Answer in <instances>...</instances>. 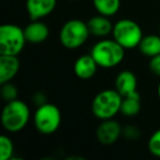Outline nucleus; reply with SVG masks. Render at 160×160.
Returning <instances> with one entry per match:
<instances>
[{
  "instance_id": "a211bd4d",
  "label": "nucleus",
  "mask_w": 160,
  "mask_h": 160,
  "mask_svg": "<svg viewBox=\"0 0 160 160\" xmlns=\"http://www.w3.org/2000/svg\"><path fill=\"white\" fill-rule=\"evenodd\" d=\"M14 153V146L12 139L7 135L0 136V160L12 159Z\"/></svg>"
},
{
  "instance_id": "5701e85b",
  "label": "nucleus",
  "mask_w": 160,
  "mask_h": 160,
  "mask_svg": "<svg viewBox=\"0 0 160 160\" xmlns=\"http://www.w3.org/2000/svg\"><path fill=\"white\" fill-rule=\"evenodd\" d=\"M47 100H46V96H45L44 92H35L33 96V103L34 104H36L38 107H40V105L44 104V103H46Z\"/></svg>"
},
{
  "instance_id": "aec40b11",
  "label": "nucleus",
  "mask_w": 160,
  "mask_h": 160,
  "mask_svg": "<svg viewBox=\"0 0 160 160\" xmlns=\"http://www.w3.org/2000/svg\"><path fill=\"white\" fill-rule=\"evenodd\" d=\"M148 150L152 156L160 158V128L155 131L148 139Z\"/></svg>"
},
{
  "instance_id": "dca6fc26",
  "label": "nucleus",
  "mask_w": 160,
  "mask_h": 160,
  "mask_svg": "<svg viewBox=\"0 0 160 160\" xmlns=\"http://www.w3.org/2000/svg\"><path fill=\"white\" fill-rule=\"evenodd\" d=\"M138 49L142 55L148 58L160 54V34L144 35L138 45Z\"/></svg>"
},
{
  "instance_id": "f8f14e48",
  "label": "nucleus",
  "mask_w": 160,
  "mask_h": 160,
  "mask_svg": "<svg viewBox=\"0 0 160 160\" xmlns=\"http://www.w3.org/2000/svg\"><path fill=\"white\" fill-rule=\"evenodd\" d=\"M24 34L27 42L31 44H41L48 38L49 29L46 23L40 20H34L24 28Z\"/></svg>"
},
{
  "instance_id": "423d86ee",
  "label": "nucleus",
  "mask_w": 160,
  "mask_h": 160,
  "mask_svg": "<svg viewBox=\"0 0 160 160\" xmlns=\"http://www.w3.org/2000/svg\"><path fill=\"white\" fill-rule=\"evenodd\" d=\"M33 123L38 133L52 135L62 124V112L57 105L46 102L38 107L33 115Z\"/></svg>"
},
{
  "instance_id": "f3484780",
  "label": "nucleus",
  "mask_w": 160,
  "mask_h": 160,
  "mask_svg": "<svg viewBox=\"0 0 160 160\" xmlns=\"http://www.w3.org/2000/svg\"><path fill=\"white\" fill-rule=\"evenodd\" d=\"M92 5L99 14L111 18L120 10L121 0H92Z\"/></svg>"
},
{
  "instance_id": "39448f33",
  "label": "nucleus",
  "mask_w": 160,
  "mask_h": 160,
  "mask_svg": "<svg viewBox=\"0 0 160 160\" xmlns=\"http://www.w3.org/2000/svg\"><path fill=\"white\" fill-rule=\"evenodd\" d=\"M25 43L24 29L12 23L0 27V55L18 56L23 51Z\"/></svg>"
},
{
  "instance_id": "6ab92c4d",
  "label": "nucleus",
  "mask_w": 160,
  "mask_h": 160,
  "mask_svg": "<svg viewBox=\"0 0 160 160\" xmlns=\"http://www.w3.org/2000/svg\"><path fill=\"white\" fill-rule=\"evenodd\" d=\"M0 96L2 98L3 101L9 102V101H13L18 99L19 96V90L16 87V85L9 81V82L1 83V88H0Z\"/></svg>"
},
{
  "instance_id": "412c9836",
  "label": "nucleus",
  "mask_w": 160,
  "mask_h": 160,
  "mask_svg": "<svg viewBox=\"0 0 160 160\" xmlns=\"http://www.w3.org/2000/svg\"><path fill=\"white\" fill-rule=\"evenodd\" d=\"M122 136L127 140H137L142 136V131L136 125L127 124L123 127Z\"/></svg>"
},
{
  "instance_id": "ddd939ff",
  "label": "nucleus",
  "mask_w": 160,
  "mask_h": 160,
  "mask_svg": "<svg viewBox=\"0 0 160 160\" xmlns=\"http://www.w3.org/2000/svg\"><path fill=\"white\" fill-rule=\"evenodd\" d=\"M115 89L122 97L137 91V77L135 73L128 69L120 71L115 78Z\"/></svg>"
},
{
  "instance_id": "6e6552de",
  "label": "nucleus",
  "mask_w": 160,
  "mask_h": 160,
  "mask_svg": "<svg viewBox=\"0 0 160 160\" xmlns=\"http://www.w3.org/2000/svg\"><path fill=\"white\" fill-rule=\"evenodd\" d=\"M123 126L114 118L103 120L98 125L96 131V137L103 146H111L115 144L122 136Z\"/></svg>"
},
{
  "instance_id": "4be33fe9",
  "label": "nucleus",
  "mask_w": 160,
  "mask_h": 160,
  "mask_svg": "<svg viewBox=\"0 0 160 160\" xmlns=\"http://www.w3.org/2000/svg\"><path fill=\"white\" fill-rule=\"evenodd\" d=\"M149 69L152 72V75L160 77V54L153 56L149 59Z\"/></svg>"
},
{
  "instance_id": "2eb2a0df",
  "label": "nucleus",
  "mask_w": 160,
  "mask_h": 160,
  "mask_svg": "<svg viewBox=\"0 0 160 160\" xmlns=\"http://www.w3.org/2000/svg\"><path fill=\"white\" fill-rule=\"evenodd\" d=\"M142 110V98L138 91H135L128 96L123 97L121 113L126 118H135Z\"/></svg>"
},
{
  "instance_id": "1a4fd4ad",
  "label": "nucleus",
  "mask_w": 160,
  "mask_h": 160,
  "mask_svg": "<svg viewBox=\"0 0 160 160\" xmlns=\"http://www.w3.org/2000/svg\"><path fill=\"white\" fill-rule=\"evenodd\" d=\"M57 0H27L25 9L31 21L41 20L53 13Z\"/></svg>"
},
{
  "instance_id": "9d476101",
  "label": "nucleus",
  "mask_w": 160,
  "mask_h": 160,
  "mask_svg": "<svg viewBox=\"0 0 160 160\" xmlns=\"http://www.w3.org/2000/svg\"><path fill=\"white\" fill-rule=\"evenodd\" d=\"M98 64L91 54H85L76 59L73 64V72L79 79L88 80L94 77L98 71Z\"/></svg>"
},
{
  "instance_id": "7ed1b4c3",
  "label": "nucleus",
  "mask_w": 160,
  "mask_h": 160,
  "mask_svg": "<svg viewBox=\"0 0 160 160\" xmlns=\"http://www.w3.org/2000/svg\"><path fill=\"white\" fill-rule=\"evenodd\" d=\"M123 97L116 89H105L96 94L91 103V112L100 121L114 118L121 113Z\"/></svg>"
},
{
  "instance_id": "b1692460",
  "label": "nucleus",
  "mask_w": 160,
  "mask_h": 160,
  "mask_svg": "<svg viewBox=\"0 0 160 160\" xmlns=\"http://www.w3.org/2000/svg\"><path fill=\"white\" fill-rule=\"evenodd\" d=\"M157 94H158V98H159V100H160V82H159L158 88H157Z\"/></svg>"
},
{
  "instance_id": "20e7f679",
  "label": "nucleus",
  "mask_w": 160,
  "mask_h": 160,
  "mask_svg": "<svg viewBox=\"0 0 160 160\" xmlns=\"http://www.w3.org/2000/svg\"><path fill=\"white\" fill-rule=\"evenodd\" d=\"M90 33L88 23L79 19H71L64 23L59 31V41L67 49H77L86 44Z\"/></svg>"
},
{
  "instance_id": "f257e3e1",
  "label": "nucleus",
  "mask_w": 160,
  "mask_h": 160,
  "mask_svg": "<svg viewBox=\"0 0 160 160\" xmlns=\"http://www.w3.org/2000/svg\"><path fill=\"white\" fill-rule=\"evenodd\" d=\"M90 54L99 67L110 69L118 66L123 62L125 57V48L114 38H103L92 46Z\"/></svg>"
},
{
  "instance_id": "f03ea898",
  "label": "nucleus",
  "mask_w": 160,
  "mask_h": 160,
  "mask_svg": "<svg viewBox=\"0 0 160 160\" xmlns=\"http://www.w3.org/2000/svg\"><path fill=\"white\" fill-rule=\"evenodd\" d=\"M31 118L30 108L24 101L16 99L6 102L1 111V124L8 133H18L22 131Z\"/></svg>"
},
{
  "instance_id": "a878e982",
  "label": "nucleus",
  "mask_w": 160,
  "mask_h": 160,
  "mask_svg": "<svg viewBox=\"0 0 160 160\" xmlns=\"http://www.w3.org/2000/svg\"><path fill=\"white\" fill-rule=\"evenodd\" d=\"M159 34H160V27H159Z\"/></svg>"
},
{
  "instance_id": "9b49d317",
  "label": "nucleus",
  "mask_w": 160,
  "mask_h": 160,
  "mask_svg": "<svg viewBox=\"0 0 160 160\" xmlns=\"http://www.w3.org/2000/svg\"><path fill=\"white\" fill-rule=\"evenodd\" d=\"M20 70V59L18 56L0 55V85L9 82L16 78Z\"/></svg>"
},
{
  "instance_id": "4468645a",
  "label": "nucleus",
  "mask_w": 160,
  "mask_h": 160,
  "mask_svg": "<svg viewBox=\"0 0 160 160\" xmlns=\"http://www.w3.org/2000/svg\"><path fill=\"white\" fill-rule=\"evenodd\" d=\"M88 27H89L91 35L97 38H105V36L112 34L114 24L111 22L109 17L97 14L88 20Z\"/></svg>"
},
{
  "instance_id": "393cba45",
  "label": "nucleus",
  "mask_w": 160,
  "mask_h": 160,
  "mask_svg": "<svg viewBox=\"0 0 160 160\" xmlns=\"http://www.w3.org/2000/svg\"><path fill=\"white\" fill-rule=\"evenodd\" d=\"M69 1H80V0H69Z\"/></svg>"
},
{
  "instance_id": "0eeeda50",
  "label": "nucleus",
  "mask_w": 160,
  "mask_h": 160,
  "mask_svg": "<svg viewBox=\"0 0 160 160\" xmlns=\"http://www.w3.org/2000/svg\"><path fill=\"white\" fill-rule=\"evenodd\" d=\"M113 38L125 49H133L138 47L142 36V30L136 21L132 19H122L114 23Z\"/></svg>"
}]
</instances>
